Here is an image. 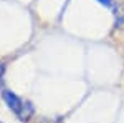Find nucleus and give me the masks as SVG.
Here are the masks:
<instances>
[{"label":"nucleus","instance_id":"20e7f679","mask_svg":"<svg viewBox=\"0 0 124 123\" xmlns=\"http://www.w3.org/2000/svg\"><path fill=\"white\" fill-rule=\"evenodd\" d=\"M3 75H5V63L0 62V92H2V86H3Z\"/></svg>","mask_w":124,"mask_h":123},{"label":"nucleus","instance_id":"f257e3e1","mask_svg":"<svg viewBox=\"0 0 124 123\" xmlns=\"http://www.w3.org/2000/svg\"><path fill=\"white\" fill-rule=\"evenodd\" d=\"M2 98L7 103V106L12 110V113H15L18 116L20 112H22V106H23V100L20 98L18 95H15L13 92H10V90H3L2 92Z\"/></svg>","mask_w":124,"mask_h":123},{"label":"nucleus","instance_id":"7ed1b4c3","mask_svg":"<svg viewBox=\"0 0 124 123\" xmlns=\"http://www.w3.org/2000/svg\"><path fill=\"white\" fill-rule=\"evenodd\" d=\"M103 7H106V9H109L113 13H114L116 17L119 15V5L116 3V0H98Z\"/></svg>","mask_w":124,"mask_h":123},{"label":"nucleus","instance_id":"f03ea898","mask_svg":"<svg viewBox=\"0 0 124 123\" xmlns=\"http://www.w3.org/2000/svg\"><path fill=\"white\" fill-rule=\"evenodd\" d=\"M33 113H35V108H33V103L31 102H28V100H23V106H22V112H20L18 118L22 120V122H28L30 118L33 116Z\"/></svg>","mask_w":124,"mask_h":123}]
</instances>
